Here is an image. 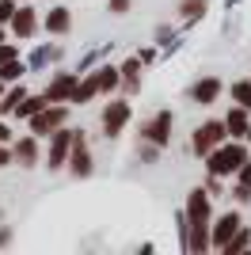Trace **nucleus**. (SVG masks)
I'll return each instance as SVG.
<instances>
[{"instance_id": "nucleus-1", "label": "nucleus", "mask_w": 251, "mask_h": 255, "mask_svg": "<svg viewBox=\"0 0 251 255\" xmlns=\"http://www.w3.org/2000/svg\"><path fill=\"white\" fill-rule=\"evenodd\" d=\"M202 160H206L209 175H221V179H225V175H236V171H240V164L248 160V145H244V137H232V141L225 137L217 149H209Z\"/></svg>"}, {"instance_id": "nucleus-2", "label": "nucleus", "mask_w": 251, "mask_h": 255, "mask_svg": "<svg viewBox=\"0 0 251 255\" xmlns=\"http://www.w3.org/2000/svg\"><path fill=\"white\" fill-rule=\"evenodd\" d=\"M27 122H31L34 137H50L57 126H69V103H46L38 115H31Z\"/></svg>"}, {"instance_id": "nucleus-3", "label": "nucleus", "mask_w": 251, "mask_h": 255, "mask_svg": "<svg viewBox=\"0 0 251 255\" xmlns=\"http://www.w3.org/2000/svg\"><path fill=\"white\" fill-rule=\"evenodd\" d=\"M225 137H229L225 118H206V122L194 129V137H190V152H194V156H206V152H209V149H217Z\"/></svg>"}, {"instance_id": "nucleus-4", "label": "nucleus", "mask_w": 251, "mask_h": 255, "mask_svg": "<svg viewBox=\"0 0 251 255\" xmlns=\"http://www.w3.org/2000/svg\"><path fill=\"white\" fill-rule=\"evenodd\" d=\"M65 168L73 171L76 179H88L95 168L92 160V149H88V137H84V129H73V149H69V160H65Z\"/></svg>"}, {"instance_id": "nucleus-5", "label": "nucleus", "mask_w": 251, "mask_h": 255, "mask_svg": "<svg viewBox=\"0 0 251 255\" xmlns=\"http://www.w3.org/2000/svg\"><path fill=\"white\" fill-rule=\"evenodd\" d=\"M129 115H133L129 99H111V103L103 107V115H99V122H103V137H118V133L129 126Z\"/></svg>"}, {"instance_id": "nucleus-6", "label": "nucleus", "mask_w": 251, "mask_h": 255, "mask_svg": "<svg viewBox=\"0 0 251 255\" xmlns=\"http://www.w3.org/2000/svg\"><path fill=\"white\" fill-rule=\"evenodd\" d=\"M171 126H175V115H171V111H156V115L141 126V141H148V145H160V149H164L167 141H171Z\"/></svg>"}, {"instance_id": "nucleus-7", "label": "nucleus", "mask_w": 251, "mask_h": 255, "mask_svg": "<svg viewBox=\"0 0 251 255\" xmlns=\"http://www.w3.org/2000/svg\"><path fill=\"white\" fill-rule=\"evenodd\" d=\"M69 149H73V129L69 126H57L50 133V149H46V168L50 171H61L65 160H69Z\"/></svg>"}, {"instance_id": "nucleus-8", "label": "nucleus", "mask_w": 251, "mask_h": 255, "mask_svg": "<svg viewBox=\"0 0 251 255\" xmlns=\"http://www.w3.org/2000/svg\"><path fill=\"white\" fill-rule=\"evenodd\" d=\"M183 213H187V225H209V221H213V202H209L206 187H194V191L187 194Z\"/></svg>"}, {"instance_id": "nucleus-9", "label": "nucleus", "mask_w": 251, "mask_h": 255, "mask_svg": "<svg viewBox=\"0 0 251 255\" xmlns=\"http://www.w3.org/2000/svg\"><path fill=\"white\" fill-rule=\"evenodd\" d=\"M8 31L15 34V38H31V34L38 31V8L19 4V8L11 11V19H8Z\"/></svg>"}, {"instance_id": "nucleus-10", "label": "nucleus", "mask_w": 251, "mask_h": 255, "mask_svg": "<svg viewBox=\"0 0 251 255\" xmlns=\"http://www.w3.org/2000/svg\"><path fill=\"white\" fill-rule=\"evenodd\" d=\"M76 80H80V73H53L50 84L42 88V96L50 99V103H69V96H73Z\"/></svg>"}, {"instance_id": "nucleus-11", "label": "nucleus", "mask_w": 251, "mask_h": 255, "mask_svg": "<svg viewBox=\"0 0 251 255\" xmlns=\"http://www.w3.org/2000/svg\"><path fill=\"white\" fill-rule=\"evenodd\" d=\"M11 164H19V168H34L38 164V137L34 133L11 137Z\"/></svg>"}, {"instance_id": "nucleus-12", "label": "nucleus", "mask_w": 251, "mask_h": 255, "mask_svg": "<svg viewBox=\"0 0 251 255\" xmlns=\"http://www.w3.org/2000/svg\"><path fill=\"white\" fill-rule=\"evenodd\" d=\"M221 92H225V84H221V76H202V80H194L190 84V99L198 107H213L221 99Z\"/></svg>"}, {"instance_id": "nucleus-13", "label": "nucleus", "mask_w": 251, "mask_h": 255, "mask_svg": "<svg viewBox=\"0 0 251 255\" xmlns=\"http://www.w3.org/2000/svg\"><path fill=\"white\" fill-rule=\"evenodd\" d=\"M240 213H236V210H229V213H221V217H217V221H209V244H213V248H221V244H225V240H229V236L232 233H236V229H240Z\"/></svg>"}, {"instance_id": "nucleus-14", "label": "nucleus", "mask_w": 251, "mask_h": 255, "mask_svg": "<svg viewBox=\"0 0 251 255\" xmlns=\"http://www.w3.org/2000/svg\"><path fill=\"white\" fill-rule=\"evenodd\" d=\"M42 27H46L50 34H57V38H65V34L73 31V11L69 8H50L46 19H42Z\"/></svg>"}, {"instance_id": "nucleus-15", "label": "nucleus", "mask_w": 251, "mask_h": 255, "mask_svg": "<svg viewBox=\"0 0 251 255\" xmlns=\"http://www.w3.org/2000/svg\"><path fill=\"white\" fill-rule=\"evenodd\" d=\"M118 73H122V92L126 96H137V88H141V57H126L122 65H118Z\"/></svg>"}, {"instance_id": "nucleus-16", "label": "nucleus", "mask_w": 251, "mask_h": 255, "mask_svg": "<svg viewBox=\"0 0 251 255\" xmlns=\"http://www.w3.org/2000/svg\"><path fill=\"white\" fill-rule=\"evenodd\" d=\"M95 96H99V76L88 73V76H80V80H76V88H73V96H69V103H73V107H84V103H92Z\"/></svg>"}, {"instance_id": "nucleus-17", "label": "nucleus", "mask_w": 251, "mask_h": 255, "mask_svg": "<svg viewBox=\"0 0 251 255\" xmlns=\"http://www.w3.org/2000/svg\"><path fill=\"white\" fill-rule=\"evenodd\" d=\"M251 111H244L240 103L232 107V111H225V129H229V137H248V129H251Z\"/></svg>"}, {"instance_id": "nucleus-18", "label": "nucleus", "mask_w": 251, "mask_h": 255, "mask_svg": "<svg viewBox=\"0 0 251 255\" xmlns=\"http://www.w3.org/2000/svg\"><path fill=\"white\" fill-rule=\"evenodd\" d=\"M248 248H251V229H248V225H240V229L221 244V252H225V255H240V252H248Z\"/></svg>"}, {"instance_id": "nucleus-19", "label": "nucleus", "mask_w": 251, "mask_h": 255, "mask_svg": "<svg viewBox=\"0 0 251 255\" xmlns=\"http://www.w3.org/2000/svg\"><path fill=\"white\" fill-rule=\"evenodd\" d=\"M95 76H99V96H111V92L122 84V73H118V65H99V69H95Z\"/></svg>"}, {"instance_id": "nucleus-20", "label": "nucleus", "mask_w": 251, "mask_h": 255, "mask_svg": "<svg viewBox=\"0 0 251 255\" xmlns=\"http://www.w3.org/2000/svg\"><path fill=\"white\" fill-rule=\"evenodd\" d=\"M46 103H50V99L42 96V92H38V96H31V92H27V96L15 103V111H11V115H15V118H31V115H38Z\"/></svg>"}, {"instance_id": "nucleus-21", "label": "nucleus", "mask_w": 251, "mask_h": 255, "mask_svg": "<svg viewBox=\"0 0 251 255\" xmlns=\"http://www.w3.org/2000/svg\"><path fill=\"white\" fill-rule=\"evenodd\" d=\"M206 0H179V19L183 23H194V19H202L206 15Z\"/></svg>"}, {"instance_id": "nucleus-22", "label": "nucleus", "mask_w": 251, "mask_h": 255, "mask_svg": "<svg viewBox=\"0 0 251 255\" xmlns=\"http://www.w3.org/2000/svg\"><path fill=\"white\" fill-rule=\"evenodd\" d=\"M23 76H27V65H23L19 57H11V61L0 65V80H4V84H15V80H23Z\"/></svg>"}, {"instance_id": "nucleus-23", "label": "nucleus", "mask_w": 251, "mask_h": 255, "mask_svg": "<svg viewBox=\"0 0 251 255\" xmlns=\"http://www.w3.org/2000/svg\"><path fill=\"white\" fill-rule=\"evenodd\" d=\"M229 96H232V103H240L244 111H251V80H236L229 88Z\"/></svg>"}, {"instance_id": "nucleus-24", "label": "nucleus", "mask_w": 251, "mask_h": 255, "mask_svg": "<svg viewBox=\"0 0 251 255\" xmlns=\"http://www.w3.org/2000/svg\"><path fill=\"white\" fill-rule=\"evenodd\" d=\"M19 8V0H0V23L8 27V19H11V11Z\"/></svg>"}, {"instance_id": "nucleus-25", "label": "nucleus", "mask_w": 251, "mask_h": 255, "mask_svg": "<svg viewBox=\"0 0 251 255\" xmlns=\"http://www.w3.org/2000/svg\"><path fill=\"white\" fill-rule=\"evenodd\" d=\"M11 57H19V50H15L11 42H4V38H0V65H4V61H11Z\"/></svg>"}, {"instance_id": "nucleus-26", "label": "nucleus", "mask_w": 251, "mask_h": 255, "mask_svg": "<svg viewBox=\"0 0 251 255\" xmlns=\"http://www.w3.org/2000/svg\"><path fill=\"white\" fill-rule=\"evenodd\" d=\"M206 191H209V198H213V194H225V183H221V175H209V179H206Z\"/></svg>"}, {"instance_id": "nucleus-27", "label": "nucleus", "mask_w": 251, "mask_h": 255, "mask_svg": "<svg viewBox=\"0 0 251 255\" xmlns=\"http://www.w3.org/2000/svg\"><path fill=\"white\" fill-rule=\"evenodd\" d=\"M50 57H57V50H34V57H31V65L38 69V65H46Z\"/></svg>"}, {"instance_id": "nucleus-28", "label": "nucleus", "mask_w": 251, "mask_h": 255, "mask_svg": "<svg viewBox=\"0 0 251 255\" xmlns=\"http://www.w3.org/2000/svg\"><path fill=\"white\" fill-rule=\"evenodd\" d=\"M236 179H240L244 187H251V156H248V160L240 164V171H236Z\"/></svg>"}, {"instance_id": "nucleus-29", "label": "nucleus", "mask_w": 251, "mask_h": 255, "mask_svg": "<svg viewBox=\"0 0 251 255\" xmlns=\"http://www.w3.org/2000/svg\"><path fill=\"white\" fill-rule=\"evenodd\" d=\"M232 198H236V202H251V187H244V183H236V191H232Z\"/></svg>"}, {"instance_id": "nucleus-30", "label": "nucleus", "mask_w": 251, "mask_h": 255, "mask_svg": "<svg viewBox=\"0 0 251 255\" xmlns=\"http://www.w3.org/2000/svg\"><path fill=\"white\" fill-rule=\"evenodd\" d=\"M8 164H11V145L0 141V168H8Z\"/></svg>"}, {"instance_id": "nucleus-31", "label": "nucleus", "mask_w": 251, "mask_h": 255, "mask_svg": "<svg viewBox=\"0 0 251 255\" xmlns=\"http://www.w3.org/2000/svg\"><path fill=\"white\" fill-rule=\"evenodd\" d=\"M129 4H133V0H111V11L122 15V11H129Z\"/></svg>"}, {"instance_id": "nucleus-32", "label": "nucleus", "mask_w": 251, "mask_h": 255, "mask_svg": "<svg viewBox=\"0 0 251 255\" xmlns=\"http://www.w3.org/2000/svg\"><path fill=\"white\" fill-rule=\"evenodd\" d=\"M0 141H4V145H11V129H8V122H0Z\"/></svg>"}, {"instance_id": "nucleus-33", "label": "nucleus", "mask_w": 251, "mask_h": 255, "mask_svg": "<svg viewBox=\"0 0 251 255\" xmlns=\"http://www.w3.org/2000/svg\"><path fill=\"white\" fill-rule=\"evenodd\" d=\"M4 244H11V233H8V229H0V248H4Z\"/></svg>"}, {"instance_id": "nucleus-34", "label": "nucleus", "mask_w": 251, "mask_h": 255, "mask_svg": "<svg viewBox=\"0 0 251 255\" xmlns=\"http://www.w3.org/2000/svg\"><path fill=\"white\" fill-rule=\"evenodd\" d=\"M4 88H8V84H4V80H0V96H4Z\"/></svg>"}, {"instance_id": "nucleus-35", "label": "nucleus", "mask_w": 251, "mask_h": 255, "mask_svg": "<svg viewBox=\"0 0 251 255\" xmlns=\"http://www.w3.org/2000/svg\"><path fill=\"white\" fill-rule=\"evenodd\" d=\"M244 141H251V129H248V137H244Z\"/></svg>"}]
</instances>
